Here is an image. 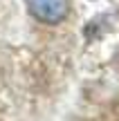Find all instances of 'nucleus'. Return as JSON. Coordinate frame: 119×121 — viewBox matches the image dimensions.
Returning a JSON list of instances; mask_svg holds the SVG:
<instances>
[{"label":"nucleus","mask_w":119,"mask_h":121,"mask_svg":"<svg viewBox=\"0 0 119 121\" xmlns=\"http://www.w3.org/2000/svg\"><path fill=\"white\" fill-rule=\"evenodd\" d=\"M25 2L31 16L47 25L61 22L67 13V0H25Z\"/></svg>","instance_id":"obj_1"}]
</instances>
